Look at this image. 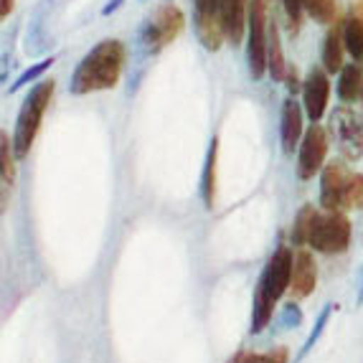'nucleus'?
Wrapping results in <instances>:
<instances>
[{"label":"nucleus","instance_id":"obj_28","mask_svg":"<svg viewBox=\"0 0 363 363\" xmlns=\"http://www.w3.org/2000/svg\"><path fill=\"white\" fill-rule=\"evenodd\" d=\"M285 82H287V89H290V91H297V89H300V82H297V72H295L292 67H290V72H287V79H285Z\"/></svg>","mask_w":363,"mask_h":363},{"label":"nucleus","instance_id":"obj_2","mask_svg":"<svg viewBox=\"0 0 363 363\" xmlns=\"http://www.w3.org/2000/svg\"><path fill=\"white\" fill-rule=\"evenodd\" d=\"M125 61H128L125 43L117 38H104L77 64L72 82H69V91L82 97V94H91V91L112 89L120 82Z\"/></svg>","mask_w":363,"mask_h":363},{"label":"nucleus","instance_id":"obj_13","mask_svg":"<svg viewBox=\"0 0 363 363\" xmlns=\"http://www.w3.org/2000/svg\"><path fill=\"white\" fill-rule=\"evenodd\" d=\"M303 107L295 102L292 97H287L282 102V117H279V140H282V150L287 155L295 152V147H300L303 143Z\"/></svg>","mask_w":363,"mask_h":363},{"label":"nucleus","instance_id":"obj_24","mask_svg":"<svg viewBox=\"0 0 363 363\" xmlns=\"http://www.w3.org/2000/svg\"><path fill=\"white\" fill-rule=\"evenodd\" d=\"M13 143L8 140L6 133H0V160H3V186H13V178H16V168H13Z\"/></svg>","mask_w":363,"mask_h":363},{"label":"nucleus","instance_id":"obj_10","mask_svg":"<svg viewBox=\"0 0 363 363\" xmlns=\"http://www.w3.org/2000/svg\"><path fill=\"white\" fill-rule=\"evenodd\" d=\"M328 99H330V79L325 69H310L303 82V107L305 115L313 122H320L325 117Z\"/></svg>","mask_w":363,"mask_h":363},{"label":"nucleus","instance_id":"obj_15","mask_svg":"<svg viewBox=\"0 0 363 363\" xmlns=\"http://www.w3.org/2000/svg\"><path fill=\"white\" fill-rule=\"evenodd\" d=\"M343 51H348L343 38V21H335V23H330V28L325 33V41H323L320 61L328 74H335L343 69Z\"/></svg>","mask_w":363,"mask_h":363},{"label":"nucleus","instance_id":"obj_4","mask_svg":"<svg viewBox=\"0 0 363 363\" xmlns=\"http://www.w3.org/2000/svg\"><path fill=\"white\" fill-rule=\"evenodd\" d=\"M56 82L54 79H41L33 89L26 94L23 104H21L18 120H16V133H13V150L16 157H26L30 152V145L38 135L41 120L49 109L51 99H54Z\"/></svg>","mask_w":363,"mask_h":363},{"label":"nucleus","instance_id":"obj_31","mask_svg":"<svg viewBox=\"0 0 363 363\" xmlns=\"http://www.w3.org/2000/svg\"><path fill=\"white\" fill-rule=\"evenodd\" d=\"M356 305H363V264L358 269V292H356Z\"/></svg>","mask_w":363,"mask_h":363},{"label":"nucleus","instance_id":"obj_3","mask_svg":"<svg viewBox=\"0 0 363 363\" xmlns=\"http://www.w3.org/2000/svg\"><path fill=\"white\" fill-rule=\"evenodd\" d=\"M292 264H295V255L290 247H279L269 262H267L264 272H262L259 282H257L255 300H252V335L262 333L274 315V305L285 292H290L292 282Z\"/></svg>","mask_w":363,"mask_h":363},{"label":"nucleus","instance_id":"obj_22","mask_svg":"<svg viewBox=\"0 0 363 363\" xmlns=\"http://www.w3.org/2000/svg\"><path fill=\"white\" fill-rule=\"evenodd\" d=\"M290 361V351L287 348H274V351L264 353H236L229 363H287Z\"/></svg>","mask_w":363,"mask_h":363},{"label":"nucleus","instance_id":"obj_7","mask_svg":"<svg viewBox=\"0 0 363 363\" xmlns=\"http://www.w3.org/2000/svg\"><path fill=\"white\" fill-rule=\"evenodd\" d=\"M330 133L335 138L340 155L345 160H361L363 157V115L351 107H338L330 115Z\"/></svg>","mask_w":363,"mask_h":363},{"label":"nucleus","instance_id":"obj_5","mask_svg":"<svg viewBox=\"0 0 363 363\" xmlns=\"http://www.w3.org/2000/svg\"><path fill=\"white\" fill-rule=\"evenodd\" d=\"M269 0H249L247 21V64L252 79H262L269 69Z\"/></svg>","mask_w":363,"mask_h":363},{"label":"nucleus","instance_id":"obj_1","mask_svg":"<svg viewBox=\"0 0 363 363\" xmlns=\"http://www.w3.org/2000/svg\"><path fill=\"white\" fill-rule=\"evenodd\" d=\"M351 221L338 208L305 206L297 213L295 226H292V242L297 247H313L320 255H343L351 247Z\"/></svg>","mask_w":363,"mask_h":363},{"label":"nucleus","instance_id":"obj_11","mask_svg":"<svg viewBox=\"0 0 363 363\" xmlns=\"http://www.w3.org/2000/svg\"><path fill=\"white\" fill-rule=\"evenodd\" d=\"M351 170L345 168L340 160H333L323 168L320 176V206L323 208H340L343 206V196H345V186L351 181Z\"/></svg>","mask_w":363,"mask_h":363},{"label":"nucleus","instance_id":"obj_12","mask_svg":"<svg viewBox=\"0 0 363 363\" xmlns=\"http://www.w3.org/2000/svg\"><path fill=\"white\" fill-rule=\"evenodd\" d=\"M315 285H318V264H315V257L310 255L308 249H300L295 255V264H292V282H290L292 300L310 297Z\"/></svg>","mask_w":363,"mask_h":363},{"label":"nucleus","instance_id":"obj_6","mask_svg":"<svg viewBox=\"0 0 363 363\" xmlns=\"http://www.w3.org/2000/svg\"><path fill=\"white\" fill-rule=\"evenodd\" d=\"M183 26H186V16H183L181 8L173 6V3H163V6L155 8V13L140 28V46L150 56L160 54L165 46H170L181 36Z\"/></svg>","mask_w":363,"mask_h":363},{"label":"nucleus","instance_id":"obj_18","mask_svg":"<svg viewBox=\"0 0 363 363\" xmlns=\"http://www.w3.org/2000/svg\"><path fill=\"white\" fill-rule=\"evenodd\" d=\"M267 61H269V74H272L274 82H285L290 67H287L285 54H282L279 28H277V23H274V21H272V26H269V54H267Z\"/></svg>","mask_w":363,"mask_h":363},{"label":"nucleus","instance_id":"obj_23","mask_svg":"<svg viewBox=\"0 0 363 363\" xmlns=\"http://www.w3.org/2000/svg\"><path fill=\"white\" fill-rule=\"evenodd\" d=\"M54 61H56V59H54V56H51V59H41V61H38V64H30V67L26 69V72L21 74V77L16 79V82H13L11 89H8V91H11V94H13V91L23 89V86H26V84H30V82H36V79L41 77V74H46L51 67H54Z\"/></svg>","mask_w":363,"mask_h":363},{"label":"nucleus","instance_id":"obj_8","mask_svg":"<svg viewBox=\"0 0 363 363\" xmlns=\"http://www.w3.org/2000/svg\"><path fill=\"white\" fill-rule=\"evenodd\" d=\"M194 26L201 46L206 51H218L226 41L221 0H194Z\"/></svg>","mask_w":363,"mask_h":363},{"label":"nucleus","instance_id":"obj_21","mask_svg":"<svg viewBox=\"0 0 363 363\" xmlns=\"http://www.w3.org/2000/svg\"><path fill=\"white\" fill-rule=\"evenodd\" d=\"M305 13L315 23H335V0H305Z\"/></svg>","mask_w":363,"mask_h":363},{"label":"nucleus","instance_id":"obj_26","mask_svg":"<svg viewBox=\"0 0 363 363\" xmlns=\"http://www.w3.org/2000/svg\"><path fill=\"white\" fill-rule=\"evenodd\" d=\"M282 8H285L287 23H290V30L297 33L300 30V23H303V13H305V0H282Z\"/></svg>","mask_w":363,"mask_h":363},{"label":"nucleus","instance_id":"obj_29","mask_svg":"<svg viewBox=\"0 0 363 363\" xmlns=\"http://www.w3.org/2000/svg\"><path fill=\"white\" fill-rule=\"evenodd\" d=\"M13 8H16V0H0V18H8Z\"/></svg>","mask_w":363,"mask_h":363},{"label":"nucleus","instance_id":"obj_20","mask_svg":"<svg viewBox=\"0 0 363 363\" xmlns=\"http://www.w3.org/2000/svg\"><path fill=\"white\" fill-rule=\"evenodd\" d=\"M338 308V305H333V303H328L325 308L320 310V315H318V320H315V328L310 330V335H308V340L303 343V348H300V353L295 356V361H303L305 356H308L310 351L315 348V343L320 340V335H323V330H325V325L330 323V315H333V310Z\"/></svg>","mask_w":363,"mask_h":363},{"label":"nucleus","instance_id":"obj_25","mask_svg":"<svg viewBox=\"0 0 363 363\" xmlns=\"http://www.w3.org/2000/svg\"><path fill=\"white\" fill-rule=\"evenodd\" d=\"M343 208H363V173H353L348 186H345Z\"/></svg>","mask_w":363,"mask_h":363},{"label":"nucleus","instance_id":"obj_19","mask_svg":"<svg viewBox=\"0 0 363 363\" xmlns=\"http://www.w3.org/2000/svg\"><path fill=\"white\" fill-rule=\"evenodd\" d=\"M216 152H218V140L213 138L208 145L206 163H203V178H201V196L206 208H213V196H216Z\"/></svg>","mask_w":363,"mask_h":363},{"label":"nucleus","instance_id":"obj_32","mask_svg":"<svg viewBox=\"0 0 363 363\" xmlns=\"http://www.w3.org/2000/svg\"><path fill=\"white\" fill-rule=\"evenodd\" d=\"M143 3H145V0H143Z\"/></svg>","mask_w":363,"mask_h":363},{"label":"nucleus","instance_id":"obj_27","mask_svg":"<svg viewBox=\"0 0 363 363\" xmlns=\"http://www.w3.org/2000/svg\"><path fill=\"white\" fill-rule=\"evenodd\" d=\"M300 323H303V310H300L297 300H292V303H287L285 308H282V315H279V328H282V330H290V328H297Z\"/></svg>","mask_w":363,"mask_h":363},{"label":"nucleus","instance_id":"obj_16","mask_svg":"<svg viewBox=\"0 0 363 363\" xmlns=\"http://www.w3.org/2000/svg\"><path fill=\"white\" fill-rule=\"evenodd\" d=\"M343 38L345 49L356 61L363 59V0L353 3V8L348 11L343 21Z\"/></svg>","mask_w":363,"mask_h":363},{"label":"nucleus","instance_id":"obj_14","mask_svg":"<svg viewBox=\"0 0 363 363\" xmlns=\"http://www.w3.org/2000/svg\"><path fill=\"white\" fill-rule=\"evenodd\" d=\"M221 16H224L226 41L239 46L247 36L249 0H221Z\"/></svg>","mask_w":363,"mask_h":363},{"label":"nucleus","instance_id":"obj_17","mask_svg":"<svg viewBox=\"0 0 363 363\" xmlns=\"http://www.w3.org/2000/svg\"><path fill=\"white\" fill-rule=\"evenodd\" d=\"M338 97L343 102H356L363 97V67L358 61L345 64L338 72Z\"/></svg>","mask_w":363,"mask_h":363},{"label":"nucleus","instance_id":"obj_9","mask_svg":"<svg viewBox=\"0 0 363 363\" xmlns=\"http://www.w3.org/2000/svg\"><path fill=\"white\" fill-rule=\"evenodd\" d=\"M325 155H328V135L325 130L313 122L303 135V143L297 147V176L300 181H310L315 173H320L325 168Z\"/></svg>","mask_w":363,"mask_h":363},{"label":"nucleus","instance_id":"obj_30","mask_svg":"<svg viewBox=\"0 0 363 363\" xmlns=\"http://www.w3.org/2000/svg\"><path fill=\"white\" fill-rule=\"evenodd\" d=\"M122 3H125V0H109L107 6L102 8V16H112V13H115V11H120Z\"/></svg>","mask_w":363,"mask_h":363}]
</instances>
